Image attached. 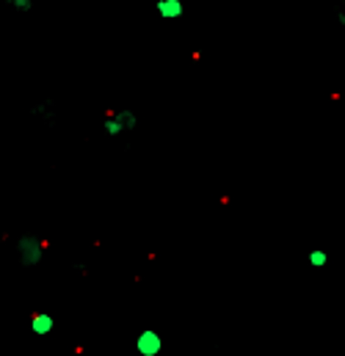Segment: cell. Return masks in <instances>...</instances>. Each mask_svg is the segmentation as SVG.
<instances>
[{
    "label": "cell",
    "mask_w": 345,
    "mask_h": 356,
    "mask_svg": "<svg viewBox=\"0 0 345 356\" xmlns=\"http://www.w3.org/2000/svg\"><path fill=\"white\" fill-rule=\"evenodd\" d=\"M17 252L22 257V266L25 268H36L45 257V243L36 238V235H22L17 241Z\"/></svg>",
    "instance_id": "obj_1"
},
{
    "label": "cell",
    "mask_w": 345,
    "mask_h": 356,
    "mask_svg": "<svg viewBox=\"0 0 345 356\" xmlns=\"http://www.w3.org/2000/svg\"><path fill=\"white\" fill-rule=\"evenodd\" d=\"M133 346H136L138 356H161V351H163V337L155 329H141L136 334V343Z\"/></svg>",
    "instance_id": "obj_2"
},
{
    "label": "cell",
    "mask_w": 345,
    "mask_h": 356,
    "mask_svg": "<svg viewBox=\"0 0 345 356\" xmlns=\"http://www.w3.org/2000/svg\"><path fill=\"white\" fill-rule=\"evenodd\" d=\"M28 329H31V334H33V337H47V334L56 329V318H53L50 312L39 309V312H33V315H31Z\"/></svg>",
    "instance_id": "obj_3"
},
{
    "label": "cell",
    "mask_w": 345,
    "mask_h": 356,
    "mask_svg": "<svg viewBox=\"0 0 345 356\" xmlns=\"http://www.w3.org/2000/svg\"><path fill=\"white\" fill-rule=\"evenodd\" d=\"M155 11L161 19H182L185 17V3L182 0H158Z\"/></svg>",
    "instance_id": "obj_4"
},
{
    "label": "cell",
    "mask_w": 345,
    "mask_h": 356,
    "mask_svg": "<svg viewBox=\"0 0 345 356\" xmlns=\"http://www.w3.org/2000/svg\"><path fill=\"white\" fill-rule=\"evenodd\" d=\"M102 130H105V136H111V138H116V136L127 133V127H125V122H122L119 111H108V113H105V119H102Z\"/></svg>",
    "instance_id": "obj_5"
},
{
    "label": "cell",
    "mask_w": 345,
    "mask_h": 356,
    "mask_svg": "<svg viewBox=\"0 0 345 356\" xmlns=\"http://www.w3.org/2000/svg\"><path fill=\"white\" fill-rule=\"evenodd\" d=\"M307 260H310V268H318V270H321V268L329 266V254H326L323 249H312Z\"/></svg>",
    "instance_id": "obj_6"
},
{
    "label": "cell",
    "mask_w": 345,
    "mask_h": 356,
    "mask_svg": "<svg viewBox=\"0 0 345 356\" xmlns=\"http://www.w3.org/2000/svg\"><path fill=\"white\" fill-rule=\"evenodd\" d=\"M119 116H122V122H125V127H127V130H136V127H138L136 113H130V111H119Z\"/></svg>",
    "instance_id": "obj_7"
},
{
    "label": "cell",
    "mask_w": 345,
    "mask_h": 356,
    "mask_svg": "<svg viewBox=\"0 0 345 356\" xmlns=\"http://www.w3.org/2000/svg\"><path fill=\"white\" fill-rule=\"evenodd\" d=\"M11 6H14L17 11H22V14H28V11L33 8V0H11Z\"/></svg>",
    "instance_id": "obj_8"
},
{
    "label": "cell",
    "mask_w": 345,
    "mask_h": 356,
    "mask_svg": "<svg viewBox=\"0 0 345 356\" xmlns=\"http://www.w3.org/2000/svg\"><path fill=\"white\" fill-rule=\"evenodd\" d=\"M224 3H235V0H224Z\"/></svg>",
    "instance_id": "obj_9"
}]
</instances>
